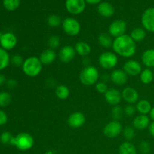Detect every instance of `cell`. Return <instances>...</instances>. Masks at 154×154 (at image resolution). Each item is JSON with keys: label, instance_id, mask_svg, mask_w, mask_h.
<instances>
[{"label": "cell", "instance_id": "6da1fadb", "mask_svg": "<svg viewBox=\"0 0 154 154\" xmlns=\"http://www.w3.org/2000/svg\"><path fill=\"white\" fill-rule=\"evenodd\" d=\"M112 49L117 56L123 58H130L136 53V43L129 35L125 34L114 39Z\"/></svg>", "mask_w": 154, "mask_h": 154}, {"label": "cell", "instance_id": "7a4b0ae2", "mask_svg": "<svg viewBox=\"0 0 154 154\" xmlns=\"http://www.w3.org/2000/svg\"><path fill=\"white\" fill-rule=\"evenodd\" d=\"M43 69V65L38 57H30L24 60L22 69L23 73L29 78L38 76Z\"/></svg>", "mask_w": 154, "mask_h": 154}, {"label": "cell", "instance_id": "3957f363", "mask_svg": "<svg viewBox=\"0 0 154 154\" xmlns=\"http://www.w3.org/2000/svg\"><path fill=\"white\" fill-rule=\"evenodd\" d=\"M99 72L97 68L93 66H86L81 70L79 79L81 84L84 86L96 85L99 79Z\"/></svg>", "mask_w": 154, "mask_h": 154}, {"label": "cell", "instance_id": "277c9868", "mask_svg": "<svg viewBox=\"0 0 154 154\" xmlns=\"http://www.w3.org/2000/svg\"><path fill=\"white\" fill-rule=\"evenodd\" d=\"M35 140L31 134L28 132H20L14 136L11 145L14 146L21 151H27L32 148Z\"/></svg>", "mask_w": 154, "mask_h": 154}, {"label": "cell", "instance_id": "5b68a950", "mask_svg": "<svg viewBox=\"0 0 154 154\" xmlns=\"http://www.w3.org/2000/svg\"><path fill=\"white\" fill-rule=\"evenodd\" d=\"M99 64L105 70L114 69L118 64V56L112 51H105L99 56Z\"/></svg>", "mask_w": 154, "mask_h": 154}, {"label": "cell", "instance_id": "8992f818", "mask_svg": "<svg viewBox=\"0 0 154 154\" xmlns=\"http://www.w3.org/2000/svg\"><path fill=\"white\" fill-rule=\"evenodd\" d=\"M61 26L63 32L69 36L75 37L81 32V24L78 20L73 17L65 18L64 20H63Z\"/></svg>", "mask_w": 154, "mask_h": 154}, {"label": "cell", "instance_id": "52a82bcc", "mask_svg": "<svg viewBox=\"0 0 154 154\" xmlns=\"http://www.w3.org/2000/svg\"><path fill=\"white\" fill-rule=\"evenodd\" d=\"M123 126L119 120H111L108 122L103 129V133L107 138H114L120 135L123 132Z\"/></svg>", "mask_w": 154, "mask_h": 154}, {"label": "cell", "instance_id": "ba28073f", "mask_svg": "<svg viewBox=\"0 0 154 154\" xmlns=\"http://www.w3.org/2000/svg\"><path fill=\"white\" fill-rule=\"evenodd\" d=\"M126 30L127 24L126 21L123 20H116L110 24L108 27V34L114 39L126 34Z\"/></svg>", "mask_w": 154, "mask_h": 154}, {"label": "cell", "instance_id": "9c48e42d", "mask_svg": "<svg viewBox=\"0 0 154 154\" xmlns=\"http://www.w3.org/2000/svg\"><path fill=\"white\" fill-rule=\"evenodd\" d=\"M141 24L146 31L154 32V8L146 9L141 16Z\"/></svg>", "mask_w": 154, "mask_h": 154}, {"label": "cell", "instance_id": "30bf717a", "mask_svg": "<svg viewBox=\"0 0 154 154\" xmlns=\"http://www.w3.org/2000/svg\"><path fill=\"white\" fill-rule=\"evenodd\" d=\"M17 45V38L13 32H7L2 33L0 38V46L5 51H11L14 49Z\"/></svg>", "mask_w": 154, "mask_h": 154}, {"label": "cell", "instance_id": "8fae6325", "mask_svg": "<svg viewBox=\"0 0 154 154\" xmlns=\"http://www.w3.org/2000/svg\"><path fill=\"white\" fill-rule=\"evenodd\" d=\"M143 65L140 62L135 60H129L126 61L123 65V71L128 76H138L142 72Z\"/></svg>", "mask_w": 154, "mask_h": 154}, {"label": "cell", "instance_id": "7c38bea8", "mask_svg": "<svg viewBox=\"0 0 154 154\" xmlns=\"http://www.w3.org/2000/svg\"><path fill=\"white\" fill-rule=\"evenodd\" d=\"M85 0H66V8L70 14L78 15L83 13L86 8Z\"/></svg>", "mask_w": 154, "mask_h": 154}, {"label": "cell", "instance_id": "4fadbf2b", "mask_svg": "<svg viewBox=\"0 0 154 154\" xmlns=\"http://www.w3.org/2000/svg\"><path fill=\"white\" fill-rule=\"evenodd\" d=\"M86 123V117L84 113L81 111H75L69 116L67 123L72 129H79L82 127Z\"/></svg>", "mask_w": 154, "mask_h": 154}, {"label": "cell", "instance_id": "5bb4252c", "mask_svg": "<svg viewBox=\"0 0 154 154\" xmlns=\"http://www.w3.org/2000/svg\"><path fill=\"white\" fill-rule=\"evenodd\" d=\"M76 54L75 47L72 45H65L60 50L58 58L62 63H69L75 58Z\"/></svg>", "mask_w": 154, "mask_h": 154}, {"label": "cell", "instance_id": "9a60e30c", "mask_svg": "<svg viewBox=\"0 0 154 154\" xmlns=\"http://www.w3.org/2000/svg\"><path fill=\"white\" fill-rule=\"evenodd\" d=\"M122 99L127 104L135 105L139 101V93L132 87H125L121 92Z\"/></svg>", "mask_w": 154, "mask_h": 154}, {"label": "cell", "instance_id": "2e32d148", "mask_svg": "<svg viewBox=\"0 0 154 154\" xmlns=\"http://www.w3.org/2000/svg\"><path fill=\"white\" fill-rule=\"evenodd\" d=\"M104 96L107 103L113 107L119 105L123 100L121 92L115 88H108V91L105 93Z\"/></svg>", "mask_w": 154, "mask_h": 154}, {"label": "cell", "instance_id": "e0dca14e", "mask_svg": "<svg viewBox=\"0 0 154 154\" xmlns=\"http://www.w3.org/2000/svg\"><path fill=\"white\" fill-rule=\"evenodd\" d=\"M129 76L123 69H114L110 75V80L115 85L123 86L127 83Z\"/></svg>", "mask_w": 154, "mask_h": 154}, {"label": "cell", "instance_id": "ac0fdd59", "mask_svg": "<svg viewBox=\"0 0 154 154\" xmlns=\"http://www.w3.org/2000/svg\"><path fill=\"white\" fill-rule=\"evenodd\" d=\"M150 124V119L149 116L144 114H138L132 120V126L138 130H144L147 129Z\"/></svg>", "mask_w": 154, "mask_h": 154}, {"label": "cell", "instance_id": "d6986e66", "mask_svg": "<svg viewBox=\"0 0 154 154\" xmlns=\"http://www.w3.org/2000/svg\"><path fill=\"white\" fill-rule=\"evenodd\" d=\"M57 57H58V56H57V53L55 52L54 50L48 48V49L42 51L38 58L39 60H40V61L42 62V65L48 66V65L52 64L54 62H55Z\"/></svg>", "mask_w": 154, "mask_h": 154}, {"label": "cell", "instance_id": "ffe728a7", "mask_svg": "<svg viewBox=\"0 0 154 154\" xmlns=\"http://www.w3.org/2000/svg\"><path fill=\"white\" fill-rule=\"evenodd\" d=\"M98 13L105 18H110L114 15L115 10L111 3L108 2H102L99 4L97 8Z\"/></svg>", "mask_w": 154, "mask_h": 154}, {"label": "cell", "instance_id": "44dd1931", "mask_svg": "<svg viewBox=\"0 0 154 154\" xmlns=\"http://www.w3.org/2000/svg\"><path fill=\"white\" fill-rule=\"evenodd\" d=\"M141 64L148 69H154V49L153 48H150L141 54Z\"/></svg>", "mask_w": 154, "mask_h": 154}, {"label": "cell", "instance_id": "7402d4cb", "mask_svg": "<svg viewBox=\"0 0 154 154\" xmlns=\"http://www.w3.org/2000/svg\"><path fill=\"white\" fill-rule=\"evenodd\" d=\"M75 49L76 54L82 57H88L92 51L90 45L87 42H82V41H80L75 44Z\"/></svg>", "mask_w": 154, "mask_h": 154}, {"label": "cell", "instance_id": "603a6c76", "mask_svg": "<svg viewBox=\"0 0 154 154\" xmlns=\"http://www.w3.org/2000/svg\"><path fill=\"white\" fill-rule=\"evenodd\" d=\"M129 35L135 43H140L147 37V31L143 27H136L132 30Z\"/></svg>", "mask_w": 154, "mask_h": 154}, {"label": "cell", "instance_id": "cb8c5ba5", "mask_svg": "<svg viewBox=\"0 0 154 154\" xmlns=\"http://www.w3.org/2000/svg\"><path fill=\"white\" fill-rule=\"evenodd\" d=\"M135 108H136L137 112L139 114L147 115L151 110L152 105L147 99H141L135 104Z\"/></svg>", "mask_w": 154, "mask_h": 154}, {"label": "cell", "instance_id": "d4e9b609", "mask_svg": "<svg viewBox=\"0 0 154 154\" xmlns=\"http://www.w3.org/2000/svg\"><path fill=\"white\" fill-rule=\"evenodd\" d=\"M98 42L102 48L105 49H109V48H112L114 39L108 33L103 32L99 35L98 37Z\"/></svg>", "mask_w": 154, "mask_h": 154}, {"label": "cell", "instance_id": "484cf974", "mask_svg": "<svg viewBox=\"0 0 154 154\" xmlns=\"http://www.w3.org/2000/svg\"><path fill=\"white\" fill-rule=\"evenodd\" d=\"M56 96L60 100H66L70 96V90L67 86L64 84H60L55 90Z\"/></svg>", "mask_w": 154, "mask_h": 154}, {"label": "cell", "instance_id": "4316f807", "mask_svg": "<svg viewBox=\"0 0 154 154\" xmlns=\"http://www.w3.org/2000/svg\"><path fill=\"white\" fill-rule=\"evenodd\" d=\"M119 154H137V149L130 141H125L119 147Z\"/></svg>", "mask_w": 154, "mask_h": 154}, {"label": "cell", "instance_id": "83f0119b", "mask_svg": "<svg viewBox=\"0 0 154 154\" xmlns=\"http://www.w3.org/2000/svg\"><path fill=\"white\" fill-rule=\"evenodd\" d=\"M11 63V57L8 52L0 47V71L8 67Z\"/></svg>", "mask_w": 154, "mask_h": 154}, {"label": "cell", "instance_id": "f1b7e54d", "mask_svg": "<svg viewBox=\"0 0 154 154\" xmlns=\"http://www.w3.org/2000/svg\"><path fill=\"white\" fill-rule=\"evenodd\" d=\"M139 76L140 81L144 84H150L154 80L153 71L151 70V69H148V68L143 69Z\"/></svg>", "mask_w": 154, "mask_h": 154}, {"label": "cell", "instance_id": "f546056e", "mask_svg": "<svg viewBox=\"0 0 154 154\" xmlns=\"http://www.w3.org/2000/svg\"><path fill=\"white\" fill-rule=\"evenodd\" d=\"M12 97L8 92H0V108H5L11 103Z\"/></svg>", "mask_w": 154, "mask_h": 154}, {"label": "cell", "instance_id": "4dcf8cb0", "mask_svg": "<svg viewBox=\"0 0 154 154\" xmlns=\"http://www.w3.org/2000/svg\"><path fill=\"white\" fill-rule=\"evenodd\" d=\"M111 115L113 120H119V121H120V120H121V119L123 118V115H124L123 108H122L121 106H120V105L114 106L112 108V109H111Z\"/></svg>", "mask_w": 154, "mask_h": 154}, {"label": "cell", "instance_id": "1f68e13d", "mask_svg": "<svg viewBox=\"0 0 154 154\" xmlns=\"http://www.w3.org/2000/svg\"><path fill=\"white\" fill-rule=\"evenodd\" d=\"M3 6L10 11L17 10L20 5V0H3Z\"/></svg>", "mask_w": 154, "mask_h": 154}, {"label": "cell", "instance_id": "d6a6232c", "mask_svg": "<svg viewBox=\"0 0 154 154\" xmlns=\"http://www.w3.org/2000/svg\"><path fill=\"white\" fill-rule=\"evenodd\" d=\"M62 22H63V20H62L61 17L57 14L50 15L48 17V20H47L48 25L50 27H52V28L60 26V25H62Z\"/></svg>", "mask_w": 154, "mask_h": 154}, {"label": "cell", "instance_id": "836d02e7", "mask_svg": "<svg viewBox=\"0 0 154 154\" xmlns=\"http://www.w3.org/2000/svg\"><path fill=\"white\" fill-rule=\"evenodd\" d=\"M122 133L126 141H130L135 138V129L133 126H126L124 129H123Z\"/></svg>", "mask_w": 154, "mask_h": 154}, {"label": "cell", "instance_id": "e575fe53", "mask_svg": "<svg viewBox=\"0 0 154 154\" xmlns=\"http://www.w3.org/2000/svg\"><path fill=\"white\" fill-rule=\"evenodd\" d=\"M13 138L14 136L11 132L5 131L0 135V142L5 145H11Z\"/></svg>", "mask_w": 154, "mask_h": 154}, {"label": "cell", "instance_id": "d590c367", "mask_svg": "<svg viewBox=\"0 0 154 154\" xmlns=\"http://www.w3.org/2000/svg\"><path fill=\"white\" fill-rule=\"evenodd\" d=\"M48 45L50 49H57L60 45V38L57 35H51L48 40Z\"/></svg>", "mask_w": 154, "mask_h": 154}, {"label": "cell", "instance_id": "8d00e7d4", "mask_svg": "<svg viewBox=\"0 0 154 154\" xmlns=\"http://www.w3.org/2000/svg\"><path fill=\"white\" fill-rule=\"evenodd\" d=\"M23 58L20 54H14L11 57V63L15 67H22L24 63Z\"/></svg>", "mask_w": 154, "mask_h": 154}, {"label": "cell", "instance_id": "74e56055", "mask_svg": "<svg viewBox=\"0 0 154 154\" xmlns=\"http://www.w3.org/2000/svg\"><path fill=\"white\" fill-rule=\"evenodd\" d=\"M123 111H124V114L127 117H133L137 112L135 105H131V104H127L123 108Z\"/></svg>", "mask_w": 154, "mask_h": 154}, {"label": "cell", "instance_id": "f35d334b", "mask_svg": "<svg viewBox=\"0 0 154 154\" xmlns=\"http://www.w3.org/2000/svg\"><path fill=\"white\" fill-rule=\"evenodd\" d=\"M140 152L142 154H148L150 152V144L148 141H142L138 146Z\"/></svg>", "mask_w": 154, "mask_h": 154}, {"label": "cell", "instance_id": "ab89813d", "mask_svg": "<svg viewBox=\"0 0 154 154\" xmlns=\"http://www.w3.org/2000/svg\"><path fill=\"white\" fill-rule=\"evenodd\" d=\"M96 90L100 94H104L108 91V87L107 85V84L103 81H98L96 84Z\"/></svg>", "mask_w": 154, "mask_h": 154}, {"label": "cell", "instance_id": "60d3db41", "mask_svg": "<svg viewBox=\"0 0 154 154\" xmlns=\"http://www.w3.org/2000/svg\"><path fill=\"white\" fill-rule=\"evenodd\" d=\"M8 120V117L7 114L3 110L0 109V126H3L7 123Z\"/></svg>", "mask_w": 154, "mask_h": 154}, {"label": "cell", "instance_id": "b9f144b4", "mask_svg": "<svg viewBox=\"0 0 154 154\" xmlns=\"http://www.w3.org/2000/svg\"><path fill=\"white\" fill-rule=\"evenodd\" d=\"M6 84H7L8 87L10 89L15 88L17 85V82L14 79H9L8 81H6Z\"/></svg>", "mask_w": 154, "mask_h": 154}, {"label": "cell", "instance_id": "7bdbcfd3", "mask_svg": "<svg viewBox=\"0 0 154 154\" xmlns=\"http://www.w3.org/2000/svg\"><path fill=\"white\" fill-rule=\"evenodd\" d=\"M148 130L150 135L154 138V121H152V123H150V126L148 127Z\"/></svg>", "mask_w": 154, "mask_h": 154}, {"label": "cell", "instance_id": "ee69618b", "mask_svg": "<svg viewBox=\"0 0 154 154\" xmlns=\"http://www.w3.org/2000/svg\"><path fill=\"white\" fill-rule=\"evenodd\" d=\"M102 0H85L86 3H88L90 5H97L101 2Z\"/></svg>", "mask_w": 154, "mask_h": 154}, {"label": "cell", "instance_id": "f6af8a7d", "mask_svg": "<svg viewBox=\"0 0 154 154\" xmlns=\"http://www.w3.org/2000/svg\"><path fill=\"white\" fill-rule=\"evenodd\" d=\"M6 83V78L4 75L2 74H0V87L2 85H4V84Z\"/></svg>", "mask_w": 154, "mask_h": 154}, {"label": "cell", "instance_id": "bcb514c9", "mask_svg": "<svg viewBox=\"0 0 154 154\" xmlns=\"http://www.w3.org/2000/svg\"><path fill=\"white\" fill-rule=\"evenodd\" d=\"M149 117H150V120L154 121V107H152L151 110H150V113H149Z\"/></svg>", "mask_w": 154, "mask_h": 154}, {"label": "cell", "instance_id": "7dc6e473", "mask_svg": "<svg viewBox=\"0 0 154 154\" xmlns=\"http://www.w3.org/2000/svg\"><path fill=\"white\" fill-rule=\"evenodd\" d=\"M45 154H56V151L54 150H49L47 152H45Z\"/></svg>", "mask_w": 154, "mask_h": 154}, {"label": "cell", "instance_id": "c3c4849f", "mask_svg": "<svg viewBox=\"0 0 154 154\" xmlns=\"http://www.w3.org/2000/svg\"><path fill=\"white\" fill-rule=\"evenodd\" d=\"M153 76H154V69H153Z\"/></svg>", "mask_w": 154, "mask_h": 154}]
</instances>
